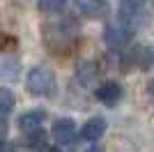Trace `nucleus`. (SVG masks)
Instances as JSON below:
<instances>
[{"mask_svg":"<svg viewBox=\"0 0 154 152\" xmlns=\"http://www.w3.org/2000/svg\"><path fill=\"white\" fill-rule=\"evenodd\" d=\"M88 152H103V150H99V147H90Z\"/></svg>","mask_w":154,"mask_h":152,"instance_id":"a211bd4d","label":"nucleus"},{"mask_svg":"<svg viewBox=\"0 0 154 152\" xmlns=\"http://www.w3.org/2000/svg\"><path fill=\"white\" fill-rule=\"evenodd\" d=\"M149 49H143V46H136L134 51H129V58H127V65L134 67V69H143L149 65Z\"/></svg>","mask_w":154,"mask_h":152,"instance_id":"1a4fd4ad","label":"nucleus"},{"mask_svg":"<svg viewBox=\"0 0 154 152\" xmlns=\"http://www.w3.org/2000/svg\"><path fill=\"white\" fill-rule=\"evenodd\" d=\"M14 104H16V99H14L12 90L0 88V115H7L14 108Z\"/></svg>","mask_w":154,"mask_h":152,"instance_id":"f8f14e48","label":"nucleus"},{"mask_svg":"<svg viewBox=\"0 0 154 152\" xmlns=\"http://www.w3.org/2000/svg\"><path fill=\"white\" fill-rule=\"evenodd\" d=\"M74 5L81 14L85 16H92V19H99L103 14L108 12V5H106V0H74Z\"/></svg>","mask_w":154,"mask_h":152,"instance_id":"423d86ee","label":"nucleus"},{"mask_svg":"<svg viewBox=\"0 0 154 152\" xmlns=\"http://www.w3.org/2000/svg\"><path fill=\"white\" fill-rule=\"evenodd\" d=\"M5 131H7V125H5V115H0V138L5 136Z\"/></svg>","mask_w":154,"mask_h":152,"instance_id":"2eb2a0df","label":"nucleus"},{"mask_svg":"<svg viewBox=\"0 0 154 152\" xmlns=\"http://www.w3.org/2000/svg\"><path fill=\"white\" fill-rule=\"evenodd\" d=\"M39 152H60V147H55V145H44Z\"/></svg>","mask_w":154,"mask_h":152,"instance_id":"dca6fc26","label":"nucleus"},{"mask_svg":"<svg viewBox=\"0 0 154 152\" xmlns=\"http://www.w3.org/2000/svg\"><path fill=\"white\" fill-rule=\"evenodd\" d=\"M67 0H37V9L44 14H55L60 9H64Z\"/></svg>","mask_w":154,"mask_h":152,"instance_id":"9b49d317","label":"nucleus"},{"mask_svg":"<svg viewBox=\"0 0 154 152\" xmlns=\"http://www.w3.org/2000/svg\"><path fill=\"white\" fill-rule=\"evenodd\" d=\"M51 134H53V141H55L58 145H67V143H71L74 136H76V125H74V120H69V118H60V120H55Z\"/></svg>","mask_w":154,"mask_h":152,"instance_id":"20e7f679","label":"nucleus"},{"mask_svg":"<svg viewBox=\"0 0 154 152\" xmlns=\"http://www.w3.org/2000/svg\"><path fill=\"white\" fill-rule=\"evenodd\" d=\"M76 76H78V81L83 83V85H92V83L97 81V67L92 62H81Z\"/></svg>","mask_w":154,"mask_h":152,"instance_id":"9d476101","label":"nucleus"},{"mask_svg":"<svg viewBox=\"0 0 154 152\" xmlns=\"http://www.w3.org/2000/svg\"><path fill=\"white\" fill-rule=\"evenodd\" d=\"M147 92H149V97L154 99V78H152V81L147 83Z\"/></svg>","mask_w":154,"mask_h":152,"instance_id":"f3484780","label":"nucleus"},{"mask_svg":"<svg viewBox=\"0 0 154 152\" xmlns=\"http://www.w3.org/2000/svg\"><path fill=\"white\" fill-rule=\"evenodd\" d=\"M44 143H46V136H44V131L42 129H35V131H28V145L30 147H35V150H42L44 147Z\"/></svg>","mask_w":154,"mask_h":152,"instance_id":"ddd939ff","label":"nucleus"},{"mask_svg":"<svg viewBox=\"0 0 154 152\" xmlns=\"http://www.w3.org/2000/svg\"><path fill=\"white\" fill-rule=\"evenodd\" d=\"M0 152H14V145L9 141H0Z\"/></svg>","mask_w":154,"mask_h":152,"instance_id":"4468645a","label":"nucleus"},{"mask_svg":"<svg viewBox=\"0 0 154 152\" xmlns=\"http://www.w3.org/2000/svg\"><path fill=\"white\" fill-rule=\"evenodd\" d=\"M46 120V111H28V113H21L16 125L23 131H35V129H42V122Z\"/></svg>","mask_w":154,"mask_h":152,"instance_id":"0eeeda50","label":"nucleus"},{"mask_svg":"<svg viewBox=\"0 0 154 152\" xmlns=\"http://www.w3.org/2000/svg\"><path fill=\"white\" fill-rule=\"evenodd\" d=\"M103 131H106V120L103 118H90L81 129V136L85 141H99L103 136Z\"/></svg>","mask_w":154,"mask_h":152,"instance_id":"6e6552de","label":"nucleus"},{"mask_svg":"<svg viewBox=\"0 0 154 152\" xmlns=\"http://www.w3.org/2000/svg\"><path fill=\"white\" fill-rule=\"evenodd\" d=\"M26 88L35 97H48L55 90V76L46 67H32L26 76Z\"/></svg>","mask_w":154,"mask_h":152,"instance_id":"f03ea898","label":"nucleus"},{"mask_svg":"<svg viewBox=\"0 0 154 152\" xmlns=\"http://www.w3.org/2000/svg\"><path fill=\"white\" fill-rule=\"evenodd\" d=\"M42 39L44 46L53 55H67L74 51L78 39V25L71 19H58L42 25Z\"/></svg>","mask_w":154,"mask_h":152,"instance_id":"f257e3e1","label":"nucleus"},{"mask_svg":"<svg viewBox=\"0 0 154 152\" xmlns=\"http://www.w3.org/2000/svg\"><path fill=\"white\" fill-rule=\"evenodd\" d=\"M103 39L108 46H124L131 39V30H129L124 23H108L106 30H103Z\"/></svg>","mask_w":154,"mask_h":152,"instance_id":"7ed1b4c3","label":"nucleus"},{"mask_svg":"<svg viewBox=\"0 0 154 152\" xmlns=\"http://www.w3.org/2000/svg\"><path fill=\"white\" fill-rule=\"evenodd\" d=\"M120 97H122V85L117 81H106L101 88H97V99L103 101V104H108V106L117 104Z\"/></svg>","mask_w":154,"mask_h":152,"instance_id":"39448f33","label":"nucleus"}]
</instances>
